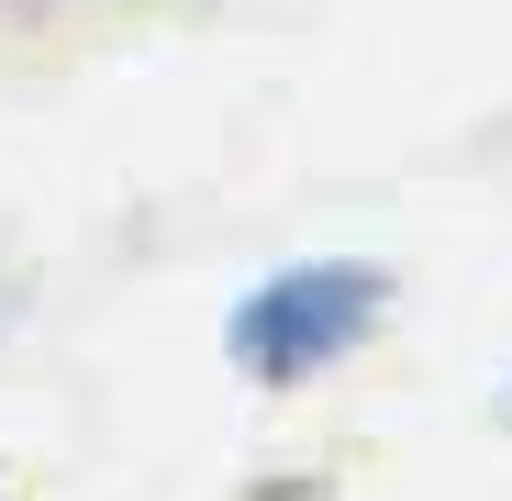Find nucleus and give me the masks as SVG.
Here are the masks:
<instances>
[{"instance_id":"1","label":"nucleus","mask_w":512,"mask_h":501,"mask_svg":"<svg viewBox=\"0 0 512 501\" xmlns=\"http://www.w3.org/2000/svg\"><path fill=\"white\" fill-rule=\"evenodd\" d=\"M390 312V268L379 257H290L268 279H245L223 312V368L245 390H301L323 368H346Z\"/></svg>"},{"instance_id":"2","label":"nucleus","mask_w":512,"mask_h":501,"mask_svg":"<svg viewBox=\"0 0 512 501\" xmlns=\"http://www.w3.org/2000/svg\"><path fill=\"white\" fill-rule=\"evenodd\" d=\"M501 424H512V390H501Z\"/></svg>"}]
</instances>
